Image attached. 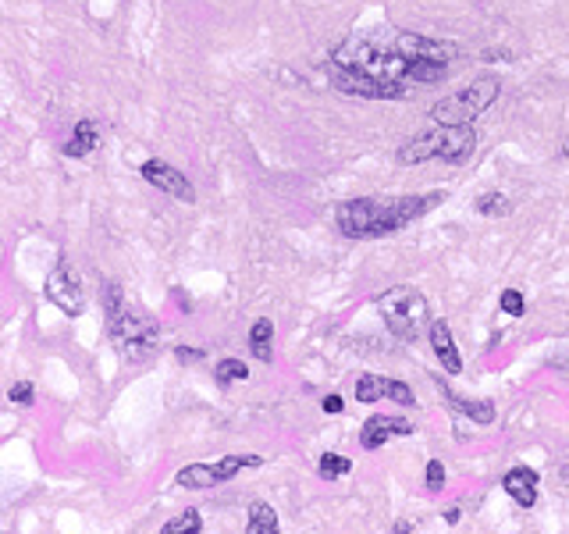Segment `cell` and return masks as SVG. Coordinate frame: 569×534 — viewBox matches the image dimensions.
<instances>
[{
	"instance_id": "d6986e66",
	"label": "cell",
	"mask_w": 569,
	"mask_h": 534,
	"mask_svg": "<svg viewBox=\"0 0 569 534\" xmlns=\"http://www.w3.org/2000/svg\"><path fill=\"white\" fill-rule=\"evenodd\" d=\"M477 214H484V218H505V214H512V200L505 197V193H484V197H477Z\"/></svg>"
},
{
	"instance_id": "4316f807",
	"label": "cell",
	"mask_w": 569,
	"mask_h": 534,
	"mask_svg": "<svg viewBox=\"0 0 569 534\" xmlns=\"http://www.w3.org/2000/svg\"><path fill=\"white\" fill-rule=\"evenodd\" d=\"M342 410H345L342 396H328V400H324V413H332V417H335V413H342Z\"/></svg>"
},
{
	"instance_id": "f546056e",
	"label": "cell",
	"mask_w": 569,
	"mask_h": 534,
	"mask_svg": "<svg viewBox=\"0 0 569 534\" xmlns=\"http://www.w3.org/2000/svg\"><path fill=\"white\" fill-rule=\"evenodd\" d=\"M563 157H566V161H569V135H566V139H563Z\"/></svg>"
},
{
	"instance_id": "ba28073f",
	"label": "cell",
	"mask_w": 569,
	"mask_h": 534,
	"mask_svg": "<svg viewBox=\"0 0 569 534\" xmlns=\"http://www.w3.org/2000/svg\"><path fill=\"white\" fill-rule=\"evenodd\" d=\"M47 300L54 303L65 317H82L86 314V289L82 278L71 264H58L47 278Z\"/></svg>"
},
{
	"instance_id": "e0dca14e",
	"label": "cell",
	"mask_w": 569,
	"mask_h": 534,
	"mask_svg": "<svg viewBox=\"0 0 569 534\" xmlns=\"http://www.w3.org/2000/svg\"><path fill=\"white\" fill-rule=\"evenodd\" d=\"M246 534H278V513L270 509L268 502H253V506H249Z\"/></svg>"
},
{
	"instance_id": "44dd1931",
	"label": "cell",
	"mask_w": 569,
	"mask_h": 534,
	"mask_svg": "<svg viewBox=\"0 0 569 534\" xmlns=\"http://www.w3.org/2000/svg\"><path fill=\"white\" fill-rule=\"evenodd\" d=\"M249 378V368L242 364V360H221L217 364V381L221 385H228V381H246Z\"/></svg>"
},
{
	"instance_id": "30bf717a",
	"label": "cell",
	"mask_w": 569,
	"mask_h": 534,
	"mask_svg": "<svg viewBox=\"0 0 569 534\" xmlns=\"http://www.w3.org/2000/svg\"><path fill=\"white\" fill-rule=\"evenodd\" d=\"M356 400L360 402H399V406H416V392L395 381V378H377V374H364L356 381Z\"/></svg>"
},
{
	"instance_id": "4fadbf2b",
	"label": "cell",
	"mask_w": 569,
	"mask_h": 534,
	"mask_svg": "<svg viewBox=\"0 0 569 534\" xmlns=\"http://www.w3.org/2000/svg\"><path fill=\"white\" fill-rule=\"evenodd\" d=\"M502 488L512 496V499L520 502L523 509L537 506V474L531 467H512L502 477Z\"/></svg>"
},
{
	"instance_id": "9c48e42d",
	"label": "cell",
	"mask_w": 569,
	"mask_h": 534,
	"mask_svg": "<svg viewBox=\"0 0 569 534\" xmlns=\"http://www.w3.org/2000/svg\"><path fill=\"white\" fill-rule=\"evenodd\" d=\"M139 175H142L150 186H157L161 193L174 197V200L196 203V189H193V182H189V178H185V175H182L174 165H168V161L150 157V161H142V165H139Z\"/></svg>"
},
{
	"instance_id": "484cf974",
	"label": "cell",
	"mask_w": 569,
	"mask_h": 534,
	"mask_svg": "<svg viewBox=\"0 0 569 534\" xmlns=\"http://www.w3.org/2000/svg\"><path fill=\"white\" fill-rule=\"evenodd\" d=\"M480 61H488V65H499V61H512V54H509L505 47H495V50H484V54H480Z\"/></svg>"
},
{
	"instance_id": "cb8c5ba5",
	"label": "cell",
	"mask_w": 569,
	"mask_h": 534,
	"mask_svg": "<svg viewBox=\"0 0 569 534\" xmlns=\"http://www.w3.org/2000/svg\"><path fill=\"white\" fill-rule=\"evenodd\" d=\"M7 400L18 402V406H29V402H33V385H29V381H15V385L7 389Z\"/></svg>"
},
{
	"instance_id": "8992f818",
	"label": "cell",
	"mask_w": 569,
	"mask_h": 534,
	"mask_svg": "<svg viewBox=\"0 0 569 534\" xmlns=\"http://www.w3.org/2000/svg\"><path fill=\"white\" fill-rule=\"evenodd\" d=\"M111 321V338H114V346L125 353V357H132V360H142V357H150L153 349H157V325L146 317V314H132V310H118L114 317H107Z\"/></svg>"
},
{
	"instance_id": "ac0fdd59",
	"label": "cell",
	"mask_w": 569,
	"mask_h": 534,
	"mask_svg": "<svg viewBox=\"0 0 569 534\" xmlns=\"http://www.w3.org/2000/svg\"><path fill=\"white\" fill-rule=\"evenodd\" d=\"M157 534H203V517L200 509H182L178 517H171L168 524Z\"/></svg>"
},
{
	"instance_id": "603a6c76",
	"label": "cell",
	"mask_w": 569,
	"mask_h": 534,
	"mask_svg": "<svg viewBox=\"0 0 569 534\" xmlns=\"http://www.w3.org/2000/svg\"><path fill=\"white\" fill-rule=\"evenodd\" d=\"M424 481H427V488H431V492L445 488V464H441V460H431V464L424 467Z\"/></svg>"
},
{
	"instance_id": "277c9868",
	"label": "cell",
	"mask_w": 569,
	"mask_h": 534,
	"mask_svg": "<svg viewBox=\"0 0 569 534\" xmlns=\"http://www.w3.org/2000/svg\"><path fill=\"white\" fill-rule=\"evenodd\" d=\"M377 310H381L388 332L395 338H406V342H413L424 328H431L427 300L416 289H409V285H395L385 296H377Z\"/></svg>"
},
{
	"instance_id": "4dcf8cb0",
	"label": "cell",
	"mask_w": 569,
	"mask_h": 534,
	"mask_svg": "<svg viewBox=\"0 0 569 534\" xmlns=\"http://www.w3.org/2000/svg\"><path fill=\"white\" fill-rule=\"evenodd\" d=\"M559 477H563V481H566V485H569V464H566V467H563V470H559Z\"/></svg>"
},
{
	"instance_id": "f1b7e54d",
	"label": "cell",
	"mask_w": 569,
	"mask_h": 534,
	"mask_svg": "<svg viewBox=\"0 0 569 534\" xmlns=\"http://www.w3.org/2000/svg\"><path fill=\"white\" fill-rule=\"evenodd\" d=\"M413 531V524H406V520H399V524H395V534H409Z\"/></svg>"
},
{
	"instance_id": "d4e9b609",
	"label": "cell",
	"mask_w": 569,
	"mask_h": 534,
	"mask_svg": "<svg viewBox=\"0 0 569 534\" xmlns=\"http://www.w3.org/2000/svg\"><path fill=\"white\" fill-rule=\"evenodd\" d=\"M174 357H178V364H203V360H206L203 349H189V346H178Z\"/></svg>"
},
{
	"instance_id": "ffe728a7",
	"label": "cell",
	"mask_w": 569,
	"mask_h": 534,
	"mask_svg": "<svg viewBox=\"0 0 569 534\" xmlns=\"http://www.w3.org/2000/svg\"><path fill=\"white\" fill-rule=\"evenodd\" d=\"M317 470H321V477H324V481H335V477H342V474H349L353 464H349V456L324 453V456H321V464H317Z\"/></svg>"
},
{
	"instance_id": "2e32d148",
	"label": "cell",
	"mask_w": 569,
	"mask_h": 534,
	"mask_svg": "<svg viewBox=\"0 0 569 534\" xmlns=\"http://www.w3.org/2000/svg\"><path fill=\"white\" fill-rule=\"evenodd\" d=\"M97 143H100V135H97V125L82 118V122L75 125L71 139H68L65 154H68V157H86V154H93V150H97Z\"/></svg>"
},
{
	"instance_id": "7c38bea8",
	"label": "cell",
	"mask_w": 569,
	"mask_h": 534,
	"mask_svg": "<svg viewBox=\"0 0 569 534\" xmlns=\"http://www.w3.org/2000/svg\"><path fill=\"white\" fill-rule=\"evenodd\" d=\"M427 335H431V346H435V357L441 360V368L448 370V374H463V357H459V349L452 342L448 321H431Z\"/></svg>"
},
{
	"instance_id": "7402d4cb",
	"label": "cell",
	"mask_w": 569,
	"mask_h": 534,
	"mask_svg": "<svg viewBox=\"0 0 569 534\" xmlns=\"http://www.w3.org/2000/svg\"><path fill=\"white\" fill-rule=\"evenodd\" d=\"M499 306H502V314H509V317H520V314L527 310V300H523V293L505 289L502 296H499Z\"/></svg>"
},
{
	"instance_id": "8fae6325",
	"label": "cell",
	"mask_w": 569,
	"mask_h": 534,
	"mask_svg": "<svg viewBox=\"0 0 569 534\" xmlns=\"http://www.w3.org/2000/svg\"><path fill=\"white\" fill-rule=\"evenodd\" d=\"M406 434H413V424L406 421V417H385V413H377V417H370L367 424L360 428V445L364 449H381L388 438H406Z\"/></svg>"
},
{
	"instance_id": "5b68a950",
	"label": "cell",
	"mask_w": 569,
	"mask_h": 534,
	"mask_svg": "<svg viewBox=\"0 0 569 534\" xmlns=\"http://www.w3.org/2000/svg\"><path fill=\"white\" fill-rule=\"evenodd\" d=\"M328 79L338 93L345 97H360V101H402L409 93V82H392V79H377L360 68H345L328 61Z\"/></svg>"
},
{
	"instance_id": "5bb4252c",
	"label": "cell",
	"mask_w": 569,
	"mask_h": 534,
	"mask_svg": "<svg viewBox=\"0 0 569 534\" xmlns=\"http://www.w3.org/2000/svg\"><path fill=\"white\" fill-rule=\"evenodd\" d=\"M441 392H445L448 406H452V410H459V413H467L473 424H495V402L491 400H463V396L448 392L445 385H441Z\"/></svg>"
},
{
	"instance_id": "7a4b0ae2",
	"label": "cell",
	"mask_w": 569,
	"mask_h": 534,
	"mask_svg": "<svg viewBox=\"0 0 569 534\" xmlns=\"http://www.w3.org/2000/svg\"><path fill=\"white\" fill-rule=\"evenodd\" d=\"M477 150V133L473 125H437L431 133L413 135L402 143L395 161L399 165H427V161H445V165H467Z\"/></svg>"
},
{
	"instance_id": "3957f363",
	"label": "cell",
	"mask_w": 569,
	"mask_h": 534,
	"mask_svg": "<svg viewBox=\"0 0 569 534\" xmlns=\"http://www.w3.org/2000/svg\"><path fill=\"white\" fill-rule=\"evenodd\" d=\"M502 82L495 75H477L469 86H463L459 93H448L431 107V118L437 125H473L491 103L499 101Z\"/></svg>"
},
{
	"instance_id": "83f0119b",
	"label": "cell",
	"mask_w": 569,
	"mask_h": 534,
	"mask_svg": "<svg viewBox=\"0 0 569 534\" xmlns=\"http://www.w3.org/2000/svg\"><path fill=\"white\" fill-rule=\"evenodd\" d=\"M445 520H448V524H456V520H459V509H456V506H452V509H445Z\"/></svg>"
},
{
	"instance_id": "6da1fadb",
	"label": "cell",
	"mask_w": 569,
	"mask_h": 534,
	"mask_svg": "<svg viewBox=\"0 0 569 534\" xmlns=\"http://www.w3.org/2000/svg\"><path fill=\"white\" fill-rule=\"evenodd\" d=\"M445 193H402V197H356L335 210V225L349 239H381L395 235L406 225L420 221L427 210H435Z\"/></svg>"
},
{
	"instance_id": "52a82bcc",
	"label": "cell",
	"mask_w": 569,
	"mask_h": 534,
	"mask_svg": "<svg viewBox=\"0 0 569 534\" xmlns=\"http://www.w3.org/2000/svg\"><path fill=\"white\" fill-rule=\"evenodd\" d=\"M260 464H264V456H253V453L225 456V460H217V464H189V467L178 470L174 485H182V488H214V485L232 481L235 474H242V470L260 467Z\"/></svg>"
},
{
	"instance_id": "9a60e30c",
	"label": "cell",
	"mask_w": 569,
	"mask_h": 534,
	"mask_svg": "<svg viewBox=\"0 0 569 534\" xmlns=\"http://www.w3.org/2000/svg\"><path fill=\"white\" fill-rule=\"evenodd\" d=\"M249 349L260 364H270L274 360V325L270 317H257L253 328H249Z\"/></svg>"
}]
</instances>
